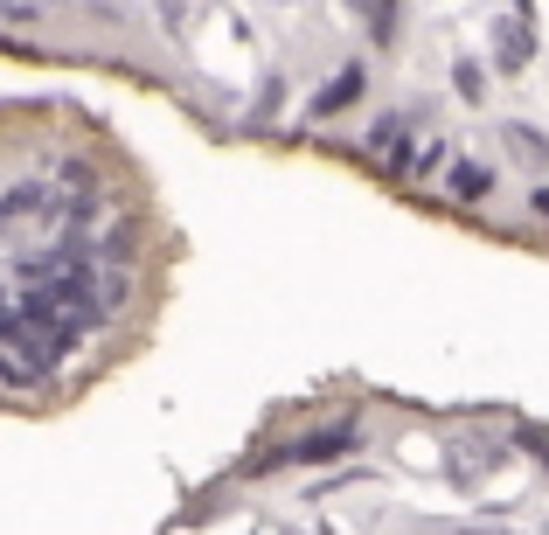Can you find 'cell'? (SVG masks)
Instances as JSON below:
<instances>
[{
    "label": "cell",
    "instance_id": "cell-1",
    "mask_svg": "<svg viewBox=\"0 0 549 535\" xmlns=\"http://www.w3.org/2000/svg\"><path fill=\"white\" fill-rule=\"evenodd\" d=\"M188 230L98 105L0 98V417L56 424L160 341Z\"/></svg>",
    "mask_w": 549,
    "mask_h": 535
},
{
    "label": "cell",
    "instance_id": "cell-2",
    "mask_svg": "<svg viewBox=\"0 0 549 535\" xmlns=\"http://www.w3.org/2000/svg\"><path fill=\"white\" fill-rule=\"evenodd\" d=\"M153 535H549V431L327 376L265 403Z\"/></svg>",
    "mask_w": 549,
    "mask_h": 535
}]
</instances>
